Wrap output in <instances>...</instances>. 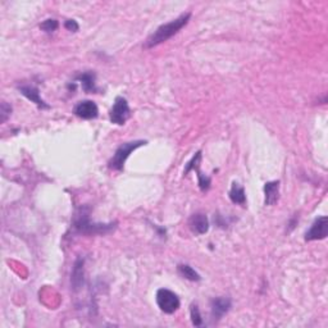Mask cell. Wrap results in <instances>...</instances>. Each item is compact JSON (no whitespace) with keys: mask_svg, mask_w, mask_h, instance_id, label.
<instances>
[{"mask_svg":"<svg viewBox=\"0 0 328 328\" xmlns=\"http://www.w3.org/2000/svg\"><path fill=\"white\" fill-rule=\"evenodd\" d=\"M146 141L144 140H136L130 141V143H125L115 150L114 155L112 156V159L108 163V167L113 171H122L125 167L126 160L128 159V156L131 155L132 151H135L136 149H138L140 146L145 145Z\"/></svg>","mask_w":328,"mask_h":328,"instance_id":"cell-3","label":"cell"},{"mask_svg":"<svg viewBox=\"0 0 328 328\" xmlns=\"http://www.w3.org/2000/svg\"><path fill=\"white\" fill-rule=\"evenodd\" d=\"M19 91L24 97H26L27 99L31 100L32 103L37 105L39 108H42V109H49V105L44 102V100L40 98L39 89L35 86H31V85H27V86H21L19 87Z\"/></svg>","mask_w":328,"mask_h":328,"instance_id":"cell-10","label":"cell"},{"mask_svg":"<svg viewBox=\"0 0 328 328\" xmlns=\"http://www.w3.org/2000/svg\"><path fill=\"white\" fill-rule=\"evenodd\" d=\"M178 273H180L181 277H183V278L189 279V281H194V282H198L200 281L201 277L200 274L198 273V272L195 271V269L193 268V267L188 266V264H180L177 268Z\"/></svg>","mask_w":328,"mask_h":328,"instance_id":"cell-15","label":"cell"},{"mask_svg":"<svg viewBox=\"0 0 328 328\" xmlns=\"http://www.w3.org/2000/svg\"><path fill=\"white\" fill-rule=\"evenodd\" d=\"M196 172H198V178H199V188H200L201 191H208L209 188H210V183H212V180L210 177H208V176H204L203 173L198 170H195Z\"/></svg>","mask_w":328,"mask_h":328,"instance_id":"cell-18","label":"cell"},{"mask_svg":"<svg viewBox=\"0 0 328 328\" xmlns=\"http://www.w3.org/2000/svg\"><path fill=\"white\" fill-rule=\"evenodd\" d=\"M64 27L68 30V31H72V32H76L78 31V24L75 21V19H68V21H65L64 24Z\"/></svg>","mask_w":328,"mask_h":328,"instance_id":"cell-21","label":"cell"},{"mask_svg":"<svg viewBox=\"0 0 328 328\" xmlns=\"http://www.w3.org/2000/svg\"><path fill=\"white\" fill-rule=\"evenodd\" d=\"M128 117H130V107H128L127 100L123 97H117L113 108L110 109V122L122 126L125 125Z\"/></svg>","mask_w":328,"mask_h":328,"instance_id":"cell-5","label":"cell"},{"mask_svg":"<svg viewBox=\"0 0 328 328\" xmlns=\"http://www.w3.org/2000/svg\"><path fill=\"white\" fill-rule=\"evenodd\" d=\"M76 80L80 81L82 85V89L86 92H95L97 86H95V75L92 72H85L82 75L77 76Z\"/></svg>","mask_w":328,"mask_h":328,"instance_id":"cell-13","label":"cell"},{"mask_svg":"<svg viewBox=\"0 0 328 328\" xmlns=\"http://www.w3.org/2000/svg\"><path fill=\"white\" fill-rule=\"evenodd\" d=\"M189 226H190V229L195 235L206 233L209 229L208 217L203 213L194 214V216H191L190 221H189Z\"/></svg>","mask_w":328,"mask_h":328,"instance_id":"cell-9","label":"cell"},{"mask_svg":"<svg viewBox=\"0 0 328 328\" xmlns=\"http://www.w3.org/2000/svg\"><path fill=\"white\" fill-rule=\"evenodd\" d=\"M200 161H201V151L199 150L198 153L194 155V158L191 159L190 161L188 163V166H186V170H185V175H189V172H191V171H195L198 170L199 166H200Z\"/></svg>","mask_w":328,"mask_h":328,"instance_id":"cell-16","label":"cell"},{"mask_svg":"<svg viewBox=\"0 0 328 328\" xmlns=\"http://www.w3.org/2000/svg\"><path fill=\"white\" fill-rule=\"evenodd\" d=\"M264 194H266V205H274L279 198V182L273 181L268 182L264 186Z\"/></svg>","mask_w":328,"mask_h":328,"instance_id":"cell-12","label":"cell"},{"mask_svg":"<svg viewBox=\"0 0 328 328\" xmlns=\"http://www.w3.org/2000/svg\"><path fill=\"white\" fill-rule=\"evenodd\" d=\"M90 209L81 208L76 213L75 221H73V228L82 235H105L115 228V223L103 224V223H91L90 221Z\"/></svg>","mask_w":328,"mask_h":328,"instance_id":"cell-2","label":"cell"},{"mask_svg":"<svg viewBox=\"0 0 328 328\" xmlns=\"http://www.w3.org/2000/svg\"><path fill=\"white\" fill-rule=\"evenodd\" d=\"M190 17H191V13L181 14L178 18L173 19V21L168 22V24H166V25H161V26L158 27V29L154 31V34H151L150 37L146 40L145 46L146 48H154V46H156V45L161 44V42L170 40L171 37L175 36V35L177 34V32L180 31L182 27H185L186 25L189 24V21H190Z\"/></svg>","mask_w":328,"mask_h":328,"instance_id":"cell-1","label":"cell"},{"mask_svg":"<svg viewBox=\"0 0 328 328\" xmlns=\"http://www.w3.org/2000/svg\"><path fill=\"white\" fill-rule=\"evenodd\" d=\"M58 26H59V24H58L57 19H46V21L42 22L41 26H40V29H41L42 31L50 34V32H54L55 30L58 29Z\"/></svg>","mask_w":328,"mask_h":328,"instance_id":"cell-19","label":"cell"},{"mask_svg":"<svg viewBox=\"0 0 328 328\" xmlns=\"http://www.w3.org/2000/svg\"><path fill=\"white\" fill-rule=\"evenodd\" d=\"M229 199L232 203L244 205L246 203V194H245L244 188H241L239 183H232V188L229 190Z\"/></svg>","mask_w":328,"mask_h":328,"instance_id":"cell-14","label":"cell"},{"mask_svg":"<svg viewBox=\"0 0 328 328\" xmlns=\"http://www.w3.org/2000/svg\"><path fill=\"white\" fill-rule=\"evenodd\" d=\"M190 315H191V322H193L194 325L199 327V325L203 324V318H201L200 310H199L198 305H196V304L191 305Z\"/></svg>","mask_w":328,"mask_h":328,"instance_id":"cell-17","label":"cell"},{"mask_svg":"<svg viewBox=\"0 0 328 328\" xmlns=\"http://www.w3.org/2000/svg\"><path fill=\"white\" fill-rule=\"evenodd\" d=\"M75 114L77 117L82 118V120H94V118L98 117L99 114V109H98V105L95 104L91 100H84V102H80L73 109Z\"/></svg>","mask_w":328,"mask_h":328,"instance_id":"cell-7","label":"cell"},{"mask_svg":"<svg viewBox=\"0 0 328 328\" xmlns=\"http://www.w3.org/2000/svg\"><path fill=\"white\" fill-rule=\"evenodd\" d=\"M85 261L82 258H78L73 266L72 277H71V285H72L73 291H78L84 285V274H85Z\"/></svg>","mask_w":328,"mask_h":328,"instance_id":"cell-8","label":"cell"},{"mask_svg":"<svg viewBox=\"0 0 328 328\" xmlns=\"http://www.w3.org/2000/svg\"><path fill=\"white\" fill-rule=\"evenodd\" d=\"M12 113V107L8 104V103L3 102L2 103V107H0V122L4 123L9 118Z\"/></svg>","mask_w":328,"mask_h":328,"instance_id":"cell-20","label":"cell"},{"mask_svg":"<svg viewBox=\"0 0 328 328\" xmlns=\"http://www.w3.org/2000/svg\"><path fill=\"white\" fill-rule=\"evenodd\" d=\"M328 235V218L319 217L315 219L309 231L305 233V241H315V240L325 239Z\"/></svg>","mask_w":328,"mask_h":328,"instance_id":"cell-6","label":"cell"},{"mask_svg":"<svg viewBox=\"0 0 328 328\" xmlns=\"http://www.w3.org/2000/svg\"><path fill=\"white\" fill-rule=\"evenodd\" d=\"M156 304L163 313L173 314L180 308V299L171 290L160 289L156 292Z\"/></svg>","mask_w":328,"mask_h":328,"instance_id":"cell-4","label":"cell"},{"mask_svg":"<svg viewBox=\"0 0 328 328\" xmlns=\"http://www.w3.org/2000/svg\"><path fill=\"white\" fill-rule=\"evenodd\" d=\"M231 308V300L228 297H217L212 301V314L216 319L223 317Z\"/></svg>","mask_w":328,"mask_h":328,"instance_id":"cell-11","label":"cell"}]
</instances>
